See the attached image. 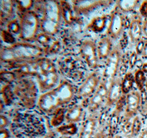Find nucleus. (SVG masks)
Wrapping results in <instances>:
<instances>
[{
  "label": "nucleus",
  "instance_id": "obj_1",
  "mask_svg": "<svg viewBox=\"0 0 147 138\" xmlns=\"http://www.w3.org/2000/svg\"><path fill=\"white\" fill-rule=\"evenodd\" d=\"M74 96L72 86L67 82H63L54 89L40 96L38 106L44 112H53L61 106L69 103Z\"/></svg>",
  "mask_w": 147,
  "mask_h": 138
},
{
  "label": "nucleus",
  "instance_id": "obj_2",
  "mask_svg": "<svg viewBox=\"0 0 147 138\" xmlns=\"http://www.w3.org/2000/svg\"><path fill=\"white\" fill-rule=\"evenodd\" d=\"M59 15V9L57 5L54 2H49L45 9L42 23V26L45 32L50 33L55 32L58 24Z\"/></svg>",
  "mask_w": 147,
  "mask_h": 138
},
{
  "label": "nucleus",
  "instance_id": "obj_3",
  "mask_svg": "<svg viewBox=\"0 0 147 138\" xmlns=\"http://www.w3.org/2000/svg\"><path fill=\"white\" fill-rule=\"evenodd\" d=\"M61 71L67 77L78 80L82 78L83 71L80 62L72 57H67L60 63Z\"/></svg>",
  "mask_w": 147,
  "mask_h": 138
},
{
  "label": "nucleus",
  "instance_id": "obj_4",
  "mask_svg": "<svg viewBox=\"0 0 147 138\" xmlns=\"http://www.w3.org/2000/svg\"><path fill=\"white\" fill-rule=\"evenodd\" d=\"M38 20L35 13L27 12L21 20V36L23 38L29 39L33 38L37 31Z\"/></svg>",
  "mask_w": 147,
  "mask_h": 138
},
{
  "label": "nucleus",
  "instance_id": "obj_5",
  "mask_svg": "<svg viewBox=\"0 0 147 138\" xmlns=\"http://www.w3.org/2000/svg\"><path fill=\"white\" fill-rule=\"evenodd\" d=\"M39 50L36 47L30 45H17L6 50L2 54V57L5 59L30 57L38 55Z\"/></svg>",
  "mask_w": 147,
  "mask_h": 138
},
{
  "label": "nucleus",
  "instance_id": "obj_6",
  "mask_svg": "<svg viewBox=\"0 0 147 138\" xmlns=\"http://www.w3.org/2000/svg\"><path fill=\"white\" fill-rule=\"evenodd\" d=\"M80 53L90 68H95L97 66V50L93 41H84L80 46Z\"/></svg>",
  "mask_w": 147,
  "mask_h": 138
},
{
  "label": "nucleus",
  "instance_id": "obj_7",
  "mask_svg": "<svg viewBox=\"0 0 147 138\" xmlns=\"http://www.w3.org/2000/svg\"><path fill=\"white\" fill-rule=\"evenodd\" d=\"M37 78L41 92L47 91L54 88L59 80L56 71L41 72L37 75Z\"/></svg>",
  "mask_w": 147,
  "mask_h": 138
},
{
  "label": "nucleus",
  "instance_id": "obj_8",
  "mask_svg": "<svg viewBox=\"0 0 147 138\" xmlns=\"http://www.w3.org/2000/svg\"><path fill=\"white\" fill-rule=\"evenodd\" d=\"M36 40L40 45L44 47L47 53H56L60 50V42L54 37L46 34H40L37 36Z\"/></svg>",
  "mask_w": 147,
  "mask_h": 138
},
{
  "label": "nucleus",
  "instance_id": "obj_9",
  "mask_svg": "<svg viewBox=\"0 0 147 138\" xmlns=\"http://www.w3.org/2000/svg\"><path fill=\"white\" fill-rule=\"evenodd\" d=\"M98 85V77L95 74H92L80 86L78 91V95L81 98L89 97L95 92Z\"/></svg>",
  "mask_w": 147,
  "mask_h": 138
},
{
  "label": "nucleus",
  "instance_id": "obj_10",
  "mask_svg": "<svg viewBox=\"0 0 147 138\" xmlns=\"http://www.w3.org/2000/svg\"><path fill=\"white\" fill-rule=\"evenodd\" d=\"M104 95V88L101 86L99 88V89L98 88L97 90L94 92L93 95L89 100L88 107L91 112L95 111L98 109V107H99L102 102Z\"/></svg>",
  "mask_w": 147,
  "mask_h": 138
},
{
  "label": "nucleus",
  "instance_id": "obj_11",
  "mask_svg": "<svg viewBox=\"0 0 147 138\" xmlns=\"http://www.w3.org/2000/svg\"><path fill=\"white\" fill-rule=\"evenodd\" d=\"M83 114V108L80 106L75 105L69 108L65 114V119L69 123H75L80 122Z\"/></svg>",
  "mask_w": 147,
  "mask_h": 138
},
{
  "label": "nucleus",
  "instance_id": "obj_12",
  "mask_svg": "<svg viewBox=\"0 0 147 138\" xmlns=\"http://www.w3.org/2000/svg\"><path fill=\"white\" fill-rule=\"evenodd\" d=\"M95 122L93 119H88L80 132L79 138H93Z\"/></svg>",
  "mask_w": 147,
  "mask_h": 138
},
{
  "label": "nucleus",
  "instance_id": "obj_13",
  "mask_svg": "<svg viewBox=\"0 0 147 138\" xmlns=\"http://www.w3.org/2000/svg\"><path fill=\"white\" fill-rule=\"evenodd\" d=\"M61 13L63 18L68 24L73 23L76 20V17L70 5L66 2L62 1L61 5Z\"/></svg>",
  "mask_w": 147,
  "mask_h": 138
},
{
  "label": "nucleus",
  "instance_id": "obj_14",
  "mask_svg": "<svg viewBox=\"0 0 147 138\" xmlns=\"http://www.w3.org/2000/svg\"><path fill=\"white\" fill-rule=\"evenodd\" d=\"M105 18L103 17H98L92 20L88 28L96 33H100L104 28Z\"/></svg>",
  "mask_w": 147,
  "mask_h": 138
},
{
  "label": "nucleus",
  "instance_id": "obj_15",
  "mask_svg": "<svg viewBox=\"0 0 147 138\" xmlns=\"http://www.w3.org/2000/svg\"><path fill=\"white\" fill-rule=\"evenodd\" d=\"M57 132L62 135L70 137L74 135L77 132V127L75 123H68L66 125H60L57 128Z\"/></svg>",
  "mask_w": 147,
  "mask_h": 138
},
{
  "label": "nucleus",
  "instance_id": "obj_16",
  "mask_svg": "<svg viewBox=\"0 0 147 138\" xmlns=\"http://www.w3.org/2000/svg\"><path fill=\"white\" fill-rule=\"evenodd\" d=\"M65 112L63 108H59L56 110L54 116L51 119V125L53 127H60L65 118Z\"/></svg>",
  "mask_w": 147,
  "mask_h": 138
},
{
  "label": "nucleus",
  "instance_id": "obj_17",
  "mask_svg": "<svg viewBox=\"0 0 147 138\" xmlns=\"http://www.w3.org/2000/svg\"><path fill=\"white\" fill-rule=\"evenodd\" d=\"M109 50V44L107 40L102 39L98 44L97 53L100 58L107 56Z\"/></svg>",
  "mask_w": 147,
  "mask_h": 138
},
{
  "label": "nucleus",
  "instance_id": "obj_18",
  "mask_svg": "<svg viewBox=\"0 0 147 138\" xmlns=\"http://www.w3.org/2000/svg\"><path fill=\"white\" fill-rule=\"evenodd\" d=\"M8 31L11 33L17 34L21 31V28L16 20H13L9 22L7 26Z\"/></svg>",
  "mask_w": 147,
  "mask_h": 138
},
{
  "label": "nucleus",
  "instance_id": "obj_19",
  "mask_svg": "<svg viewBox=\"0 0 147 138\" xmlns=\"http://www.w3.org/2000/svg\"><path fill=\"white\" fill-rule=\"evenodd\" d=\"M1 37L5 42L13 44L15 42V39L12 34L8 31L3 30L1 33Z\"/></svg>",
  "mask_w": 147,
  "mask_h": 138
},
{
  "label": "nucleus",
  "instance_id": "obj_20",
  "mask_svg": "<svg viewBox=\"0 0 147 138\" xmlns=\"http://www.w3.org/2000/svg\"><path fill=\"white\" fill-rule=\"evenodd\" d=\"M20 6L22 8L27 9L31 6L32 1H18Z\"/></svg>",
  "mask_w": 147,
  "mask_h": 138
},
{
  "label": "nucleus",
  "instance_id": "obj_21",
  "mask_svg": "<svg viewBox=\"0 0 147 138\" xmlns=\"http://www.w3.org/2000/svg\"><path fill=\"white\" fill-rule=\"evenodd\" d=\"M8 124V120L7 118L4 116L1 115V120H0L1 129H4L6 126H7Z\"/></svg>",
  "mask_w": 147,
  "mask_h": 138
},
{
  "label": "nucleus",
  "instance_id": "obj_22",
  "mask_svg": "<svg viewBox=\"0 0 147 138\" xmlns=\"http://www.w3.org/2000/svg\"><path fill=\"white\" fill-rule=\"evenodd\" d=\"M9 137V134L7 129H6L5 128L1 129L0 138H8Z\"/></svg>",
  "mask_w": 147,
  "mask_h": 138
},
{
  "label": "nucleus",
  "instance_id": "obj_23",
  "mask_svg": "<svg viewBox=\"0 0 147 138\" xmlns=\"http://www.w3.org/2000/svg\"><path fill=\"white\" fill-rule=\"evenodd\" d=\"M59 138H70L69 137H68V136H64V135H62L61 137H60Z\"/></svg>",
  "mask_w": 147,
  "mask_h": 138
}]
</instances>
